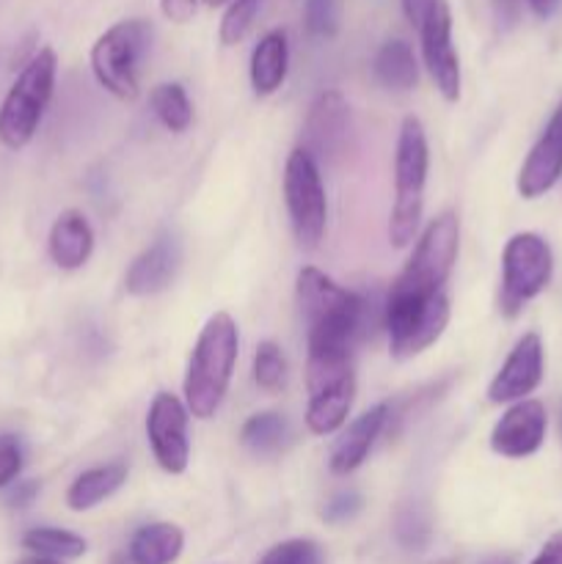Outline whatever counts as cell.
Listing matches in <instances>:
<instances>
[{
    "label": "cell",
    "mask_w": 562,
    "mask_h": 564,
    "mask_svg": "<svg viewBox=\"0 0 562 564\" xmlns=\"http://www.w3.org/2000/svg\"><path fill=\"white\" fill-rule=\"evenodd\" d=\"M237 356H240V330H237L235 317L215 312L204 323L193 345L185 380H182V394L193 419L207 422L218 413L220 402L229 394Z\"/></svg>",
    "instance_id": "1"
},
{
    "label": "cell",
    "mask_w": 562,
    "mask_h": 564,
    "mask_svg": "<svg viewBox=\"0 0 562 564\" xmlns=\"http://www.w3.org/2000/svg\"><path fill=\"white\" fill-rule=\"evenodd\" d=\"M430 147L428 132L417 116H406L397 135L395 152V202L389 215V242L408 248L417 240L424 213V187H428Z\"/></svg>",
    "instance_id": "2"
},
{
    "label": "cell",
    "mask_w": 562,
    "mask_h": 564,
    "mask_svg": "<svg viewBox=\"0 0 562 564\" xmlns=\"http://www.w3.org/2000/svg\"><path fill=\"white\" fill-rule=\"evenodd\" d=\"M58 55L53 47H39V53L17 72L14 83L0 102V143L11 152H20L36 135L50 99L55 91Z\"/></svg>",
    "instance_id": "3"
},
{
    "label": "cell",
    "mask_w": 562,
    "mask_h": 564,
    "mask_svg": "<svg viewBox=\"0 0 562 564\" xmlns=\"http://www.w3.org/2000/svg\"><path fill=\"white\" fill-rule=\"evenodd\" d=\"M457 251H461V220L455 213H441L419 235L411 259L391 284V301H428L441 295L457 262Z\"/></svg>",
    "instance_id": "4"
},
{
    "label": "cell",
    "mask_w": 562,
    "mask_h": 564,
    "mask_svg": "<svg viewBox=\"0 0 562 564\" xmlns=\"http://www.w3.org/2000/svg\"><path fill=\"white\" fill-rule=\"evenodd\" d=\"M149 42H152V25L138 17L116 22L94 42L91 55H88L94 77L105 91L114 94L121 102H136L141 94L138 69H141Z\"/></svg>",
    "instance_id": "5"
},
{
    "label": "cell",
    "mask_w": 562,
    "mask_h": 564,
    "mask_svg": "<svg viewBox=\"0 0 562 564\" xmlns=\"http://www.w3.org/2000/svg\"><path fill=\"white\" fill-rule=\"evenodd\" d=\"M554 273L551 246L534 231H518L501 248L499 308L507 319L518 317L529 301L549 286Z\"/></svg>",
    "instance_id": "6"
},
{
    "label": "cell",
    "mask_w": 562,
    "mask_h": 564,
    "mask_svg": "<svg viewBox=\"0 0 562 564\" xmlns=\"http://www.w3.org/2000/svg\"><path fill=\"white\" fill-rule=\"evenodd\" d=\"M284 204L290 215L292 235L303 251H314L325 237L328 202L320 165L306 149L295 147L284 165Z\"/></svg>",
    "instance_id": "7"
},
{
    "label": "cell",
    "mask_w": 562,
    "mask_h": 564,
    "mask_svg": "<svg viewBox=\"0 0 562 564\" xmlns=\"http://www.w3.org/2000/svg\"><path fill=\"white\" fill-rule=\"evenodd\" d=\"M295 295L309 330L336 328L353 336H358V330H361L364 314H367L364 297L347 286L336 284L320 268H312V264L301 268L295 279Z\"/></svg>",
    "instance_id": "8"
},
{
    "label": "cell",
    "mask_w": 562,
    "mask_h": 564,
    "mask_svg": "<svg viewBox=\"0 0 562 564\" xmlns=\"http://www.w3.org/2000/svg\"><path fill=\"white\" fill-rule=\"evenodd\" d=\"M450 314V297L444 292L428 297V301H391V297H386L383 328L389 334L391 356L397 361L422 356L428 347H433L444 336Z\"/></svg>",
    "instance_id": "9"
},
{
    "label": "cell",
    "mask_w": 562,
    "mask_h": 564,
    "mask_svg": "<svg viewBox=\"0 0 562 564\" xmlns=\"http://www.w3.org/2000/svg\"><path fill=\"white\" fill-rule=\"evenodd\" d=\"M187 411L185 400L171 391H158L147 411V441L158 466L171 477L187 471L191 463V438H187Z\"/></svg>",
    "instance_id": "10"
},
{
    "label": "cell",
    "mask_w": 562,
    "mask_h": 564,
    "mask_svg": "<svg viewBox=\"0 0 562 564\" xmlns=\"http://www.w3.org/2000/svg\"><path fill=\"white\" fill-rule=\"evenodd\" d=\"M419 42H422V61L430 80L435 83L446 102H457L463 77L461 58H457L455 42H452V11L446 0H435L430 14L424 17L422 28H419Z\"/></svg>",
    "instance_id": "11"
},
{
    "label": "cell",
    "mask_w": 562,
    "mask_h": 564,
    "mask_svg": "<svg viewBox=\"0 0 562 564\" xmlns=\"http://www.w3.org/2000/svg\"><path fill=\"white\" fill-rule=\"evenodd\" d=\"M543 339H540V334L529 330V334H523L512 345L501 369L488 383V402H494V405H512V402L529 400V394L538 391V386L543 383Z\"/></svg>",
    "instance_id": "12"
},
{
    "label": "cell",
    "mask_w": 562,
    "mask_h": 564,
    "mask_svg": "<svg viewBox=\"0 0 562 564\" xmlns=\"http://www.w3.org/2000/svg\"><path fill=\"white\" fill-rule=\"evenodd\" d=\"M347 130H350V105L342 97V91L325 88L309 105L306 119H303L301 149H306L317 160V165L323 160L331 163L345 152Z\"/></svg>",
    "instance_id": "13"
},
{
    "label": "cell",
    "mask_w": 562,
    "mask_h": 564,
    "mask_svg": "<svg viewBox=\"0 0 562 564\" xmlns=\"http://www.w3.org/2000/svg\"><path fill=\"white\" fill-rule=\"evenodd\" d=\"M549 416L540 400L512 402L490 430V449L507 460L532 457L543 446Z\"/></svg>",
    "instance_id": "14"
},
{
    "label": "cell",
    "mask_w": 562,
    "mask_h": 564,
    "mask_svg": "<svg viewBox=\"0 0 562 564\" xmlns=\"http://www.w3.org/2000/svg\"><path fill=\"white\" fill-rule=\"evenodd\" d=\"M182 268V242L174 231H163L130 262L125 290L132 297H152L169 290Z\"/></svg>",
    "instance_id": "15"
},
{
    "label": "cell",
    "mask_w": 562,
    "mask_h": 564,
    "mask_svg": "<svg viewBox=\"0 0 562 564\" xmlns=\"http://www.w3.org/2000/svg\"><path fill=\"white\" fill-rule=\"evenodd\" d=\"M562 176V99L551 113L543 135L538 138L518 171V193L521 198H540L556 185Z\"/></svg>",
    "instance_id": "16"
},
{
    "label": "cell",
    "mask_w": 562,
    "mask_h": 564,
    "mask_svg": "<svg viewBox=\"0 0 562 564\" xmlns=\"http://www.w3.org/2000/svg\"><path fill=\"white\" fill-rule=\"evenodd\" d=\"M389 405L386 402H378L375 408L364 411L361 416L353 419L345 430L336 438L334 449L328 455V468L336 474V477H347L356 468L364 466V460L372 452L375 441L383 433L386 422H389Z\"/></svg>",
    "instance_id": "17"
},
{
    "label": "cell",
    "mask_w": 562,
    "mask_h": 564,
    "mask_svg": "<svg viewBox=\"0 0 562 564\" xmlns=\"http://www.w3.org/2000/svg\"><path fill=\"white\" fill-rule=\"evenodd\" d=\"M50 262L58 270H80L94 253V229L80 209H64L47 235Z\"/></svg>",
    "instance_id": "18"
},
{
    "label": "cell",
    "mask_w": 562,
    "mask_h": 564,
    "mask_svg": "<svg viewBox=\"0 0 562 564\" xmlns=\"http://www.w3.org/2000/svg\"><path fill=\"white\" fill-rule=\"evenodd\" d=\"M290 72V39H287L284 28L268 31L257 42L251 53V64H248V75H251V88L257 97H270L279 91Z\"/></svg>",
    "instance_id": "19"
},
{
    "label": "cell",
    "mask_w": 562,
    "mask_h": 564,
    "mask_svg": "<svg viewBox=\"0 0 562 564\" xmlns=\"http://www.w3.org/2000/svg\"><path fill=\"white\" fill-rule=\"evenodd\" d=\"M127 477H130V468L121 460H110L102 463V466L88 468V471L77 474L75 482L66 490V507L72 512L94 510L102 501H108L116 490L125 488Z\"/></svg>",
    "instance_id": "20"
},
{
    "label": "cell",
    "mask_w": 562,
    "mask_h": 564,
    "mask_svg": "<svg viewBox=\"0 0 562 564\" xmlns=\"http://www.w3.org/2000/svg\"><path fill=\"white\" fill-rule=\"evenodd\" d=\"M185 549V534L176 523L154 521L138 529L127 549L130 564H174Z\"/></svg>",
    "instance_id": "21"
},
{
    "label": "cell",
    "mask_w": 562,
    "mask_h": 564,
    "mask_svg": "<svg viewBox=\"0 0 562 564\" xmlns=\"http://www.w3.org/2000/svg\"><path fill=\"white\" fill-rule=\"evenodd\" d=\"M372 75L386 91L406 94L417 88L419 64L411 44L406 39H389V42L380 44L372 58Z\"/></svg>",
    "instance_id": "22"
},
{
    "label": "cell",
    "mask_w": 562,
    "mask_h": 564,
    "mask_svg": "<svg viewBox=\"0 0 562 564\" xmlns=\"http://www.w3.org/2000/svg\"><path fill=\"white\" fill-rule=\"evenodd\" d=\"M356 402V380L334 386V389L309 394L306 405V430L312 435H334L345 427L350 408Z\"/></svg>",
    "instance_id": "23"
},
{
    "label": "cell",
    "mask_w": 562,
    "mask_h": 564,
    "mask_svg": "<svg viewBox=\"0 0 562 564\" xmlns=\"http://www.w3.org/2000/svg\"><path fill=\"white\" fill-rule=\"evenodd\" d=\"M22 545L31 551L33 556H44V560H80L88 551V543L80 534L69 532V529H55V527H36L28 529L22 534Z\"/></svg>",
    "instance_id": "24"
},
{
    "label": "cell",
    "mask_w": 562,
    "mask_h": 564,
    "mask_svg": "<svg viewBox=\"0 0 562 564\" xmlns=\"http://www.w3.org/2000/svg\"><path fill=\"white\" fill-rule=\"evenodd\" d=\"M287 435H290V424L281 413L264 411L253 413L240 430V444L246 446L251 455L257 457H270L287 444Z\"/></svg>",
    "instance_id": "25"
},
{
    "label": "cell",
    "mask_w": 562,
    "mask_h": 564,
    "mask_svg": "<svg viewBox=\"0 0 562 564\" xmlns=\"http://www.w3.org/2000/svg\"><path fill=\"white\" fill-rule=\"evenodd\" d=\"M149 108L169 132L191 130L193 102L182 83H158L149 94Z\"/></svg>",
    "instance_id": "26"
},
{
    "label": "cell",
    "mask_w": 562,
    "mask_h": 564,
    "mask_svg": "<svg viewBox=\"0 0 562 564\" xmlns=\"http://www.w3.org/2000/svg\"><path fill=\"white\" fill-rule=\"evenodd\" d=\"M395 538L402 549L422 551L433 538V521L422 505H402L395 518Z\"/></svg>",
    "instance_id": "27"
},
{
    "label": "cell",
    "mask_w": 562,
    "mask_h": 564,
    "mask_svg": "<svg viewBox=\"0 0 562 564\" xmlns=\"http://www.w3.org/2000/svg\"><path fill=\"white\" fill-rule=\"evenodd\" d=\"M287 380V358L275 341H259L253 352V383L268 394L281 391Z\"/></svg>",
    "instance_id": "28"
},
{
    "label": "cell",
    "mask_w": 562,
    "mask_h": 564,
    "mask_svg": "<svg viewBox=\"0 0 562 564\" xmlns=\"http://www.w3.org/2000/svg\"><path fill=\"white\" fill-rule=\"evenodd\" d=\"M259 9H262V0H231L229 9L220 17L218 39L224 47H235L242 39L248 36V31L253 28Z\"/></svg>",
    "instance_id": "29"
},
{
    "label": "cell",
    "mask_w": 562,
    "mask_h": 564,
    "mask_svg": "<svg viewBox=\"0 0 562 564\" xmlns=\"http://www.w3.org/2000/svg\"><path fill=\"white\" fill-rule=\"evenodd\" d=\"M339 0H303V31L312 39H334L339 33Z\"/></svg>",
    "instance_id": "30"
},
{
    "label": "cell",
    "mask_w": 562,
    "mask_h": 564,
    "mask_svg": "<svg viewBox=\"0 0 562 564\" xmlns=\"http://www.w3.org/2000/svg\"><path fill=\"white\" fill-rule=\"evenodd\" d=\"M259 564H325V554L314 540L295 538L273 545Z\"/></svg>",
    "instance_id": "31"
},
{
    "label": "cell",
    "mask_w": 562,
    "mask_h": 564,
    "mask_svg": "<svg viewBox=\"0 0 562 564\" xmlns=\"http://www.w3.org/2000/svg\"><path fill=\"white\" fill-rule=\"evenodd\" d=\"M25 466V452L17 435H0V490L11 488Z\"/></svg>",
    "instance_id": "32"
},
{
    "label": "cell",
    "mask_w": 562,
    "mask_h": 564,
    "mask_svg": "<svg viewBox=\"0 0 562 564\" xmlns=\"http://www.w3.org/2000/svg\"><path fill=\"white\" fill-rule=\"evenodd\" d=\"M364 499L356 490H342V494L331 496L323 507V521L331 523V527H339V523L353 521V518L361 512Z\"/></svg>",
    "instance_id": "33"
},
{
    "label": "cell",
    "mask_w": 562,
    "mask_h": 564,
    "mask_svg": "<svg viewBox=\"0 0 562 564\" xmlns=\"http://www.w3.org/2000/svg\"><path fill=\"white\" fill-rule=\"evenodd\" d=\"M196 9L198 0H160V11H163L165 20L174 22V25L191 22L193 17H196Z\"/></svg>",
    "instance_id": "34"
},
{
    "label": "cell",
    "mask_w": 562,
    "mask_h": 564,
    "mask_svg": "<svg viewBox=\"0 0 562 564\" xmlns=\"http://www.w3.org/2000/svg\"><path fill=\"white\" fill-rule=\"evenodd\" d=\"M39 494V482H14L6 488V505L9 507H28Z\"/></svg>",
    "instance_id": "35"
},
{
    "label": "cell",
    "mask_w": 562,
    "mask_h": 564,
    "mask_svg": "<svg viewBox=\"0 0 562 564\" xmlns=\"http://www.w3.org/2000/svg\"><path fill=\"white\" fill-rule=\"evenodd\" d=\"M400 6H402V14H406V20L419 31L424 22V17H428L430 9L435 6V0H400Z\"/></svg>",
    "instance_id": "36"
},
{
    "label": "cell",
    "mask_w": 562,
    "mask_h": 564,
    "mask_svg": "<svg viewBox=\"0 0 562 564\" xmlns=\"http://www.w3.org/2000/svg\"><path fill=\"white\" fill-rule=\"evenodd\" d=\"M529 564H562V532H554Z\"/></svg>",
    "instance_id": "37"
},
{
    "label": "cell",
    "mask_w": 562,
    "mask_h": 564,
    "mask_svg": "<svg viewBox=\"0 0 562 564\" xmlns=\"http://www.w3.org/2000/svg\"><path fill=\"white\" fill-rule=\"evenodd\" d=\"M527 6L532 9L534 17H540V20H549V17L556 11V6H560V0H527Z\"/></svg>",
    "instance_id": "38"
},
{
    "label": "cell",
    "mask_w": 562,
    "mask_h": 564,
    "mask_svg": "<svg viewBox=\"0 0 562 564\" xmlns=\"http://www.w3.org/2000/svg\"><path fill=\"white\" fill-rule=\"evenodd\" d=\"M20 564H61V562L44 560V556H28V560H22Z\"/></svg>",
    "instance_id": "39"
},
{
    "label": "cell",
    "mask_w": 562,
    "mask_h": 564,
    "mask_svg": "<svg viewBox=\"0 0 562 564\" xmlns=\"http://www.w3.org/2000/svg\"><path fill=\"white\" fill-rule=\"evenodd\" d=\"M479 564H512L510 560H505V556H490V560L479 562Z\"/></svg>",
    "instance_id": "40"
},
{
    "label": "cell",
    "mask_w": 562,
    "mask_h": 564,
    "mask_svg": "<svg viewBox=\"0 0 562 564\" xmlns=\"http://www.w3.org/2000/svg\"><path fill=\"white\" fill-rule=\"evenodd\" d=\"M226 3H231V0H204V6H209V9H220Z\"/></svg>",
    "instance_id": "41"
},
{
    "label": "cell",
    "mask_w": 562,
    "mask_h": 564,
    "mask_svg": "<svg viewBox=\"0 0 562 564\" xmlns=\"http://www.w3.org/2000/svg\"><path fill=\"white\" fill-rule=\"evenodd\" d=\"M560 433H562V422H560Z\"/></svg>",
    "instance_id": "42"
}]
</instances>
